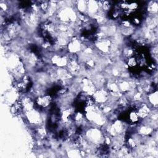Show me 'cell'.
I'll use <instances>...</instances> for the list:
<instances>
[{"instance_id":"cell-1","label":"cell","mask_w":158,"mask_h":158,"mask_svg":"<svg viewBox=\"0 0 158 158\" xmlns=\"http://www.w3.org/2000/svg\"><path fill=\"white\" fill-rule=\"evenodd\" d=\"M86 47L82 41L80 40L79 38L77 36H73L72 38L68 44H67V50L68 52L70 54H79L81 51H82Z\"/></svg>"},{"instance_id":"cell-2","label":"cell","mask_w":158,"mask_h":158,"mask_svg":"<svg viewBox=\"0 0 158 158\" xmlns=\"http://www.w3.org/2000/svg\"><path fill=\"white\" fill-rule=\"evenodd\" d=\"M109 92L104 86L101 88L96 89L93 94L92 95L95 103L98 105H103L106 104L109 98Z\"/></svg>"},{"instance_id":"cell-3","label":"cell","mask_w":158,"mask_h":158,"mask_svg":"<svg viewBox=\"0 0 158 158\" xmlns=\"http://www.w3.org/2000/svg\"><path fill=\"white\" fill-rule=\"evenodd\" d=\"M111 43L112 41L110 38L98 39L94 41V47L102 54H107L110 52Z\"/></svg>"},{"instance_id":"cell-4","label":"cell","mask_w":158,"mask_h":158,"mask_svg":"<svg viewBox=\"0 0 158 158\" xmlns=\"http://www.w3.org/2000/svg\"><path fill=\"white\" fill-rule=\"evenodd\" d=\"M80 86L81 91L86 93L88 95L92 96L96 90V88L92 80L86 77H84L81 79Z\"/></svg>"},{"instance_id":"cell-5","label":"cell","mask_w":158,"mask_h":158,"mask_svg":"<svg viewBox=\"0 0 158 158\" xmlns=\"http://www.w3.org/2000/svg\"><path fill=\"white\" fill-rule=\"evenodd\" d=\"M52 96L48 94L40 96L35 99V102L39 109H45L48 108L52 103Z\"/></svg>"},{"instance_id":"cell-6","label":"cell","mask_w":158,"mask_h":158,"mask_svg":"<svg viewBox=\"0 0 158 158\" xmlns=\"http://www.w3.org/2000/svg\"><path fill=\"white\" fill-rule=\"evenodd\" d=\"M100 10L98 1H87V11L86 15L91 19L98 13Z\"/></svg>"},{"instance_id":"cell-7","label":"cell","mask_w":158,"mask_h":158,"mask_svg":"<svg viewBox=\"0 0 158 158\" xmlns=\"http://www.w3.org/2000/svg\"><path fill=\"white\" fill-rule=\"evenodd\" d=\"M151 107L146 102H142L136 109V112L140 120L147 118L151 110Z\"/></svg>"},{"instance_id":"cell-8","label":"cell","mask_w":158,"mask_h":158,"mask_svg":"<svg viewBox=\"0 0 158 158\" xmlns=\"http://www.w3.org/2000/svg\"><path fill=\"white\" fill-rule=\"evenodd\" d=\"M152 109H157L158 104V96L157 90H154L146 95V102Z\"/></svg>"},{"instance_id":"cell-9","label":"cell","mask_w":158,"mask_h":158,"mask_svg":"<svg viewBox=\"0 0 158 158\" xmlns=\"http://www.w3.org/2000/svg\"><path fill=\"white\" fill-rule=\"evenodd\" d=\"M75 8L78 12L86 15L87 1L80 0V1H75Z\"/></svg>"},{"instance_id":"cell-10","label":"cell","mask_w":158,"mask_h":158,"mask_svg":"<svg viewBox=\"0 0 158 158\" xmlns=\"http://www.w3.org/2000/svg\"><path fill=\"white\" fill-rule=\"evenodd\" d=\"M158 9V3L157 1H149L147 6V10L149 15H157Z\"/></svg>"},{"instance_id":"cell-11","label":"cell","mask_w":158,"mask_h":158,"mask_svg":"<svg viewBox=\"0 0 158 158\" xmlns=\"http://www.w3.org/2000/svg\"><path fill=\"white\" fill-rule=\"evenodd\" d=\"M127 117L128 119V122L131 124H136L140 120L136 110L133 109L129 112Z\"/></svg>"},{"instance_id":"cell-12","label":"cell","mask_w":158,"mask_h":158,"mask_svg":"<svg viewBox=\"0 0 158 158\" xmlns=\"http://www.w3.org/2000/svg\"><path fill=\"white\" fill-rule=\"evenodd\" d=\"M125 62L127 66L130 69H133L136 67L138 65V62L136 60V58L135 56L130 57L125 59Z\"/></svg>"}]
</instances>
